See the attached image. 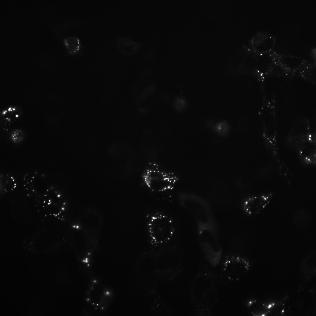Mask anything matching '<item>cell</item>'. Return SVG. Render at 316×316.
Wrapping results in <instances>:
<instances>
[{"label": "cell", "instance_id": "cell-1", "mask_svg": "<svg viewBox=\"0 0 316 316\" xmlns=\"http://www.w3.org/2000/svg\"><path fill=\"white\" fill-rule=\"evenodd\" d=\"M226 281L221 274L202 264L192 281L190 298L196 314L210 316L218 301Z\"/></svg>", "mask_w": 316, "mask_h": 316}, {"label": "cell", "instance_id": "cell-2", "mask_svg": "<svg viewBox=\"0 0 316 316\" xmlns=\"http://www.w3.org/2000/svg\"><path fill=\"white\" fill-rule=\"evenodd\" d=\"M286 143L303 164L310 166L315 165L316 134L312 131L308 120L301 119L294 126L286 138Z\"/></svg>", "mask_w": 316, "mask_h": 316}, {"label": "cell", "instance_id": "cell-3", "mask_svg": "<svg viewBox=\"0 0 316 316\" xmlns=\"http://www.w3.org/2000/svg\"><path fill=\"white\" fill-rule=\"evenodd\" d=\"M178 198L180 205L193 217L197 226L218 230L213 212L206 200L198 195L185 192L179 193Z\"/></svg>", "mask_w": 316, "mask_h": 316}, {"label": "cell", "instance_id": "cell-4", "mask_svg": "<svg viewBox=\"0 0 316 316\" xmlns=\"http://www.w3.org/2000/svg\"><path fill=\"white\" fill-rule=\"evenodd\" d=\"M114 298L112 289L94 276H91L85 292V301L88 310L94 314L105 312Z\"/></svg>", "mask_w": 316, "mask_h": 316}, {"label": "cell", "instance_id": "cell-5", "mask_svg": "<svg viewBox=\"0 0 316 316\" xmlns=\"http://www.w3.org/2000/svg\"><path fill=\"white\" fill-rule=\"evenodd\" d=\"M147 228L150 243L157 247L169 243L173 239L175 231L172 218L160 212L154 213L149 216Z\"/></svg>", "mask_w": 316, "mask_h": 316}, {"label": "cell", "instance_id": "cell-6", "mask_svg": "<svg viewBox=\"0 0 316 316\" xmlns=\"http://www.w3.org/2000/svg\"><path fill=\"white\" fill-rule=\"evenodd\" d=\"M142 178L145 186L151 191L163 193L172 190L177 183V176L155 163H151L145 169Z\"/></svg>", "mask_w": 316, "mask_h": 316}, {"label": "cell", "instance_id": "cell-7", "mask_svg": "<svg viewBox=\"0 0 316 316\" xmlns=\"http://www.w3.org/2000/svg\"><path fill=\"white\" fill-rule=\"evenodd\" d=\"M198 235L202 252L207 262L212 268L220 264L223 255L218 240V230L205 226H197Z\"/></svg>", "mask_w": 316, "mask_h": 316}, {"label": "cell", "instance_id": "cell-8", "mask_svg": "<svg viewBox=\"0 0 316 316\" xmlns=\"http://www.w3.org/2000/svg\"><path fill=\"white\" fill-rule=\"evenodd\" d=\"M220 264L221 275L226 281L235 283L239 281L250 271L252 263L246 256L236 253L223 255Z\"/></svg>", "mask_w": 316, "mask_h": 316}, {"label": "cell", "instance_id": "cell-9", "mask_svg": "<svg viewBox=\"0 0 316 316\" xmlns=\"http://www.w3.org/2000/svg\"><path fill=\"white\" fill-rule=\"evenodd\" d=\"M273 196L274 193L272 192L246 196L241 202L242 210L246 215L248 217L257 215L269 206Z\"/></svg>", "mask_w": 316, "mask_h": 316}, {"label": "cell", "instance_id": "cell-10", "mask_svg": "<svg viewBox=\"0 0 316 316\" xmlns=\"http://www.w3.org/2000/svg\"><path fill=\"white\" fill-rule=\"evenodd\" d=\"M301 275L306 281L313 280L316 275V252L312 250L304 257L300 268Z\"/></svg>", "mask_w": 316, "mask_h": 316}, {"label": "cell", "instance_id": "cell-11", "mask_svg": "<svg viewBox=\"0 0 316 316\" xmlns=\"http://www.w3.org/2000/svg\"><path fill=\"white\" fill-rule=\"evenodd\" d=\"M275 40L272 35L263 33L258 34L256 47L260 54L267 53L272 49L274 44Z\"/></svg>", "mask_w": 316, "mask_h": 316}, {"label": "cell", "instance_id": "cell-12", "mask_svg": "<svg viewBox=\"0 0 316 316\" xmlns=\"http://www.w3.org/2000/svg\"><path fill=\"white\" fill-rule=\"evenodd\" d=\"M116 45L118 51L123 55H131L135 52L136 49L135 42L123 36L118 37Z\"/></svg>", "mask_w": 316, "mask_h": 316}, {"label": "cell", "instance_id": "cell-13", "mask_svg": "<svg viewBox=\"0 0 316 316\" xmlns=\"http://www.w3.org/2000/svg\"><path fill=\"white\" fill-rule=\"evenodd\" d=\"M63 42L67 52L71 55H77L81 51L82 44L80 39L77 36L67 37L64 39Z\"/></svg>", "mask_w": 316, "mask_h": 316}, {"label": "cell", "instance_id": "cell-14", "mask_svg": "<svg viewBox=\"0 0 316 316\" xmlns=\"http://www.w3.org/2000/svg\"><path fill=\"white\" fill-rule=\"evenodd\" d=\"M256 64L257 73L260 74H267L272 70V60L267 53L260 54L256 59Z\"/></svg>", "mask_w": 316, "mask_h": 316}, {"label": "cell", "instance_id": "cell-15", "mask_svg": "<svg viewBox=\"0 0 316 316\" xmlns=\"http://www.w3.org/2000/svg\"><path fill=\"white\" fill-rule=\"evenodd\" d=\"M0 185L2 190L7 191L15 189L17 183L15 178L13 176L2 173L0 175Z\"/></svg>", "mask_w": 316, "mask_h": 316}, {"label": "cell", "instance_id": "cell-16", "mask_svg": "<svg viewBox=\"0 0 316 316\" xmlns=\"http://www.w3.org/2000/svg\"><path fill=\"white\" fill-rule=\"evenodd\" d=\"M293 57H286L282 59V62L286 69L291 72L296 71L301 66L302 62L299 59L293 58Z\"/></svg>", "mask_w": 316, "mask_h": 316}, {"label": "cell", "instance_id": "cell-17", "mask_svg": "<svg viewBox=\"0 0 316 316\" xmlns=\"http://www.w3.org/2000/svg\"><path fill=\"white\" fill-rule=\"evenodd\" d=\"M230 126L226 121H221L216 123L213 127L214 131L221 136L227 135L230 131Z\"/></svg>", "mask_w": 316, "mask_h": 316}, {"label": "cell", "instance_id": "cell-18", "mask_svg": "<svg viewBox=\"0 0 316 316\" xmlns=\"http://www.w3.org/2000/svg\"><path fill=\"white\" fill-rule=\"evenodd\" d=\"M24 138V132L20 129H15L12 131L10 134V139L13 143L15 144L22 142Z\"/></svg>", "mask_w": 316, "mask_h": 316}]
</instances>
